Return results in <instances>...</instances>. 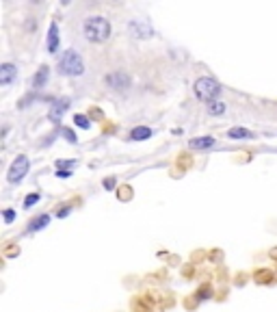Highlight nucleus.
<instances>
[{
    "mask_svg": "<svg viewBox=\"0 0 277 312\" xmlns=\"http://www.w3.org/2000/svg\"><path fill=\"white\" fill-rule=\"evenodd\" d=\"M63 135L67 137V141H70V143H76V135H74L72 130H63Z\"/></svg>",
    "mask_w": 277,
    "mask_h": 312,
    "instance_id": "19",
    "label": "nucleus"
},
{
    "mask_svg": "<svg viewBox=\"0 0 277 312\" xmlns=\"http://www.w3.org/2000/svg\"><path fill=\"white\" fill-rule=\"evenodd\" d=\"M29 167H31V163L26 156H17V159L11 163V167H9V173H7V178L11 185H17V182H22L24 176L29 173Z\"/></svg>",
    "mask_w": 277,
    "mask_h": 312,
    "instance_id": "4",
    "label": "nucleus"
},
{
    "mask_svg": "<svg viewBox=\"0 0 277 312\" xmlns=\"http://www.w3.org/2000/svg\"><path fill=\"white\" fill-rule=\"evenodd\" d=\"M128 31H130V35L136 39H150L154 35L152 24L145 22V20H132L130 24H128Z\"/></svg>",
    "mask_w": 277,
    "mask_h": 312,
    "instance_id": "5",
    "label": "nucleus"
},
{
    "mask_svg": "<svg viewBox=\"0 0 277 312\" xmlns=\"http://www.w3.org/2000/svg\"><path fill=\"white\" fill-rule=\"evenodd\" d=\"M50 221V217L48 215H41L39 219H37V221H31V226H29V230L33 232V230H41V228L45 226V224H48Z\"/></svg>",
    "mask_w": 277,
    "mask_h": 312,
    "instance_id": "15",
    "label": "nucleus"
},
{
    "mask_svg": "<svg viewBox=\"0 0 277 312\" xmlns=\"http://www.w3.org/2000/svg\"><path fill=\"white\" fill-rule=\"evenodd\" d=\"M215 145V137H197V139H191V148L193 150H206Z\"/></svg>",
    "mask_w": 277,
    "mask_h": 312,
    "instance_id": "9",
    "label": "nucleus"
},
{
    "mask_svg": "<svg viewBox=\"0 0 277 312\" xmlns=\"http://www.w3.org/2000/svg\"><path fill=\"white\" fill-rule=\"evenodd\" d=\"M15 76H17V68L13 63H3V68H0V85L9 87L15 80Z\"/></svg>",
    "mask_w": 277,
    "mask_h": 312,
    "instance_id": "7",
    "label": "nucleus"
},
{
    "mask_svg": "<svg viewBox=\"0 0 277 312\" xmlns=\"http://www.w3.org/2000/svg\"><path fill=\"white\" fill-rule=\"evenodd\" d=\"M113 185H115V180H106V182H104L106 189H113Z\"/></svg>",
    "mask_w": 277,
    "mask_h": 312,
    "instance_id": "21",
    "label": "nucleus"
},
{
    "mask_svg": "<svg viewBox=\"0 0 277 312\" xmlns=\"http://www.w3.org/2000/svg\"><path fill=\"white\" fill-rule=\"evenodd\" d=\"M225 113V102H212L208 104V115L217 117V115H223Z\"/></svg>",
    "mask_w": 277,
    "mask_h": 312,
    "instance_id": "14",
    "label": "nucleus"
},
{
    "mask_svg": "<svg viewBox=\"0 0 277 312\" xmlns=\"http://www.w3.org/2000/svg\"><path fill=\"white\" fill-rule=\"evenodd\" d=\"M59 50V26L57 24H50V31H48V52L54 54Z\"/></svg>",
    "mask_w": 277,
    "mask_h": 312,
    "instance_id": "8",
    "label": "nucleus"
},
{
    "mask_svg": "<svg viewBox=\"0 0 277 312\" xmlns=\"http://www.w3.org/2000/svg\"><path fill=\"white\" fill-rule=\"evenodd\" d=\"M271 256H277V250H273V252H271Z\"/></svg>",
    "mask_w": 277,
    "mask_h": 312,
    "instance_id": "22",
    "label": "nucleus"
},
{
    "mask_svg": "<svg viewBox=\"0 0 277 312\" xmlns=\"http://www.w3.org/2000/svg\"><path fill=\"white\" fill-rule=\"evenodd\" d=\"M74 122H76V126H80V128H89V119L85 115H76Z\"/></svg>",
    "mask_w": 277,
    "mask_h": 312,
    "instance_id": "17",
    "label": "nucleus"
},
{
    "mask_svg": "<svg viewBox=\"0 0 277 312\" xmlns=\"http://www.w3.org/2000/svg\"><path fill=\"white\" fill-rule=\"evenodd\" d=\"M106 85L115 91H126L130 87V76H128L126 72H113V74L106 78Z\"/></svg>",
    "mask_w": 277,
    "mask_h": 312,
    "instance_id": "6",
    "label": "nucleus"
},
{
    "mask_svg": "<svg viewBox=\"0 0 277 312\" xmlns=\"http://www.w3.org/2000/svg\"><path fill=\"white\" fill-rule=\"evenodd\" d=\"M37 202H39V195H37V193H31L29 197L24 199V208H31L33 204H37Z\"/></svg>",
    "mask_w": 277,
    "mask_h": 312,
    "instance_id": "16",
    "label": "nucleus"
},
{
    "mask_svg": "<svg viewBox=\"0 0 277 312\" xmlns=\"http://www.w3.org/2000/svg\"><path fill=\"white\" fill-rule=\"evenodd\" d=\"M57 176H59V178H70L72 173H70V171H65V169H61V171H57Z\"/></svg>",
    "mask_w": 277,
    "mask_h": 312,
    "instance_id": "20",
    "label": "nucleus"
},
{
    "mask_svg": "<svg viewBox=\"0 0 277 312\" xmlns=\"http://www.w3.org/2000/svg\"><path fill=\"white\" fill-rule=\"evenodd\" d=\"M45 80H48V68H41L39 70V74L35 76V80H33V85H35V89H39V87H43L45 85Z\"/></svg>",
    "mask_w": 277,
    "mask_h": 312,
    "instance_id": "13",
    "label": "nucleus"
},
{
    "mask_svg": "<svg viewBox=\"0 0 277 312\" xmlns=\"http://www.w3.org/2000/svg\"><path fill=\"white\" fill-rule=\"evenodd\" d=\"M110 33H113V29H110L108 17L104 15H91L82 22V35L91 43H104L110 37Z\"/></svg>",
    "mask_w": 277,
    "mask_h": 312,
    "instance_id": "1",
    "label": "nucleus"
},
{
    "mask_svg": "<svg viewBox=\"0 0 277 312\" xmlns=\"http://www.w3.org/2000/svg\"><path fill=\"white\" fill-rule=\"evenodd\" d=\"M67 100H61V102H57V104H54L52 106V111H50V119H59L61 115H63V111H65V108H67Z\"/></svg>",
    "mask_w": 277,
    "mask_h": 312,
    "instance_id": "12",
    "label": "nucleus"
},
{
    "mask_svg": "<svg viewBox=\"0 0 277 312\" xmlns=\"http://www.w3.org/2000/svg\"><path fill=\"white\" fill-rule=\"evenodd\" d=\"M150 137H152V130H150V128L138 126V128H134V130H132L130 139H134V141H145V139H150Z\"/></svg>",
    "mask_w": 277,
    "mask_h": 312,
    "instance_id": "11",
    "label": "nucleus"
},
{
    "mask_svg": "<svg viewBox=\"0 0 277 312\" xmlns=\"http://www.w3.org/2000/svg\"><path fill=\"white\" fill-rule=\"evenodd\" d=\"M13 219H15V210H5V221L11 224Z\"/></svg>",
    "mask_w": 277,
    "mask_h": 312,
    "instance_id": "18",
    "label": "nucleus"
},
{
    "mask_svg": "<svg viewBox=\"0 0 277 312\" xmlns=\"http://www.w3.org/2000/svg\"><path fill=\"white\" fill-rule=\"evenodd\" d=\"M59 70L65 76H82L85 74V61L80 59L76 50H67L59 61Z\"/></svg>",
    "mask_w": 277,
    "mask_h": 312,
    "instance_id": "3",
    "label": "nucleus"
},
{
    "mask_svg": "<svg viewBox=\"0 0 277 312\" xmlns=\"http://www.w3.org/2000/svg\"><path fill=\"white\" fill-rule=\"evenodd\" d=\"M227 139H251V132L247 130V128H229L227 130Z\"/></svg>",
    "mask_w": 277,
    "mask_h": 312,
    "instance_id": "10",
    "label": "nucleus"
},
{
    "mask_svg": "<svg viewBox=\"0 0 277 312\" xmlns=\"http://www.w3.org/2000/svg\"><path fill=\"white\" fill-rule=\"evenodd\" d=\"M193 91H195L197 100L212 104V102H217V98L221 96V85H219L215 78L201 76V78L195 80V85H193Z\"/></svg>",
    "mask_w": 277,
    "mask_h": 312,
    "instance_id": "2",
    "label": "nucleus"
}]
</instances>
